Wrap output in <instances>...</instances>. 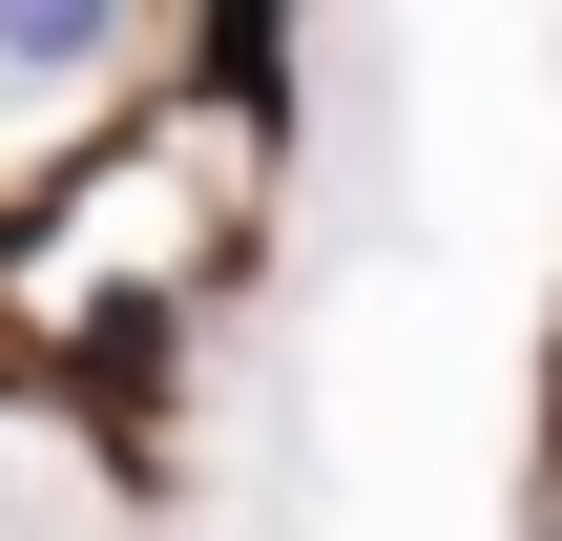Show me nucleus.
Instances as JSON below:
<instances>
[{
    "label": "nucleus",
    "mask_w": 562,
    "mask_h": 541,
    "mask_svg": "<svg viewBox=\"0 0 562 541\" xmlns=\"http://www.w3.org/2000/svg\"><path fill=\"white\" fill-rule=\"evenodd\" d=\"M83 63H125V21H104V0H42V21H0V83H83Z\"/></svg>",
    "instance_id": "1"
}]
</instances>
